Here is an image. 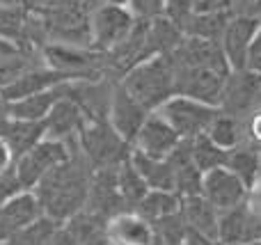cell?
<instances>
[{
	"mask_svg": "<svg viewBox=\"0 0 261 245\" xmlns=\"http://www.w3.org/2000/svg\"><path fill=\"white\" fill-rule=\"evenodd\" d=\"M225 168H229L248 188L254 186L261 177V149L250 142H239L236 147L227 149Z\"/></svg>",
	"mask_w": 261,
	"mask_h": 245,
	"instance_id": "obj_22",
	"label": "cell"
},
{
	"mask_svg": "<svg viewBox=\"0 0 261 245\" xmlns=\"http://www.w3.org/2000/svg\"><path fill=\"white\" fill-rule=\"evenodd\" d=\"M28 18H30V9L25 3L16 7H0V37L28 48Z\"/></svg>",
	"mask_w": 261,
	"mask_h": 245,
	"instance_id": "obj_28",
	"label": "cell"
},
{
	"mask_svg": "<svg viewBox=\"0 0 261 245\" xmlns=\"http://www.w3.org/2000/svg\"><path fill=\"white\" fill-rule=\"evenodd\" d=\"M174 69H176L174 94L188 96V99L220 108L222 87H225V78H227L225 73H218L213 69H202V67H179V64H174Z\"/></svg>",
	"mask_w": 261,
	"mask_h": 245,
	"instance_id": "obj_8",
	"label": "cell"
},
{
	"mask_svg": "<svg viewBox=\"0 0 261 245\" xmlns=\"http://www.w3.org/2000/svg\"><path fill=\"white\" fill-rule=\"evenodd\" d=\"M236 245H261V241H252V243H236Z\"/></svg>",
	"mask_w": 261,
	"mask_h": 245,
	"instance_id": "obj_45",
	"label": "cell"
},
{
	"mask_svg": "<svg viewBox=\"0 0 261 245\" xmlns=\"http://www.w3.org/2000/svg\"><path fill=\"white\" fill-rule=\"evenodd\" d=\"M62 223H58V220H53L50 215H41V218H37L35 223H30L28 227H23L21 232H16L14 236H9L7 241H3L5 245H46L50 236H53V232L60 227Z\"/></svg>",
	"mask_w": 261,
	"mask_h": 245,
	"instance_id": "obj_31",
	"label": "cell"
},
{
	"mask_svg": "<svg viewBox=\"0 0 261 245\" xmlns=\"http://www.w3.org/2000/svg\"><path fill=\"white\" fill-rule=\"evenodd\" d=\"M231 18V14H197L193 12V16L186 21L184 35L188 37H199V39H211L220 41L222 32H225L227 21Z\"/></svg>",
	"mask_w": 261,
	"mask_h": 245,
	"instance_id": "obj_29",
	"label": "cell"
},
{
	"mask_svg": "<svg viewBox=\"0 0 261 245\" xmlns=\"http://www.w3.org/2000/svg\"><path fill=\"white\" fill-rule=\"evenodd\" d=\"M53 0H25L28 7H46V5H50Z\"/></svg>",
	"mask_w": 261,
	"mask_h": 245,
	"instance_id": "obj_42",
	"label": "cell"
},
{
	"mask_svg": "<svg viewBox=\"0 0 261 245\" xmlns=\"http://www.w3.org/2000/svg\"><path fill=\"white\" fill-rule=\"evenodd\" d=\"M101 3H113V5H126L128 0H101Z\"/></svg>",
	"mask_w": 261,
	"mask_h": 245,
	"instance_id": "obj_44",
	"label": "cell"
},
{
	"mask_svg": "<svg viewBox=\"0 0 261 245\" xmlns=\"http://www.w3.org/2000/svg\"><path fill=\"white\" fill-rule=\"evenodd\" d=\"M259 25L261 23L250 14H231V18L227 21L220 46L231 69H245V55Z\"/></svg>",
	"mask_w": 261,
	"mask_h": 245,
	"instance_id": "obj_13",
	"label": "cell"
},
{
	"mask_svg": "<svg viewBox=\"0 0 261 245\" xmlns=\"http://www.w3.org/2000/svg\"><path fill=\"white\" fill-rule=\"evenodd\" d=\"M62 225L76 245H108V220L92 211L81 209Z\"/></svg>",
	"mask_w": 261,
	"mask_h": 245,
	"instance_id": "obj_20",
	"label": "cell"
},
{
	"mask_svg": "<svg viewBox=\"0 0 261 245\" xmlns=\"http://www.w3.org/2000/svg\"><path fill=\"white\" fill-rule=\"evenodd\" d=\"M158 113L167 119V124H170L184 140H190V138H195V135L206 133V128L211 126L213 117L220 113V108H218V105L202 103V101L188 99V96L174 94L172 99H167L165 103L158 108Z\"/></svg>",
	"mask_w": 261,
	"mask_h": 245,
	"instance_id": "obj_6",
	"label": "cell"
},
{
	"mask_svg": "<svg viewBox=\"0 0 261 245\" xmlns=\"http://www.w3.org/2000/svg\"><path fill=\"white\" fill-rule=\"evenodd\" d=\"M21 48H23V46H18V44H14V41L5 39V37H0V60L9 58V55H14V53H18Z\"/></svg>",
	"mask_w": 261,
	"mask_h": 245,
	"instance_id": "obj_40",
	"label": "cell"
},
{
	"mask_svg": "<svg viewBox=\"0 0 261 245\" xmlns=\"http://www.w3.org/2000/svg\"><path fill=\"white\" fill-rule=\"evenodd\" d=\"M108 245H110V243H108Z\"/></svg>",
	"mask_w": 261,
	"mask_h": 245,
	"instance_id": "obj_49",
	"label": "cell"
},
{
	"mask_svg": "<svg viewBox=\"0 0 261 245\" xmlns=\"http://www.w3.org/2000/svg\"><path fill=\"white\" fill-rule=\"evenodd\" d=\"M259 105H261V101H259Z\"/></svg>",
	"mask_w": 261,
	"mask_h": 245,
	"instance_id": "obj_48",
	"label": "cell"
},
{
	"mask_svg": "<svg viewBox=\"0 0 261 245\" xmlns=\"http://www.w3.org/2000/svg\"><path fill=\"white\" fill-rule=\"evenodd\" d=\"M184 37L186 35L181 32V28L174 25L167 16H156L147 21V39L153 55H170Z\"/></svg>",
	"mask_w": 261,
	"mask_h": 245,
	"instance_id": "obj_25",
	"label": "cell"
},
{
	"mask_svg": "<svg viewBox=\"0 0 261 245\" xmlns=\"http://www.w3.org/2000/svg\"><path fill=\"white\" fill-rule=\"evenodd\" d=\"M128 160L149 186V190H174V170L167 158H153L138 149H130Z\"/></svg>",
	"mask_w": 261,
	"mask_h": 245,
	"instance_id": "obj_19",
	"label": "cell"
},
{
	"mask_svg": "<svg viewBox=\"0 0 261 245\" xmlns=\"http://www.w3.org/2000/svg\"><path fill=\"white\" fill-rule=\"evenodd\" d=\"M190 156H193V163L199 172H208V170H216V168H225L227 163V149H222L220 145L211 140L206 133L202 135H195L190 138Z\"/></svg>",
	"mask_w": 261,
	"mask_h": 245,
	"instance_id": "obj_26",
	"label": "cell"
},
{
	"mask_svg": "<svg viewBox=\"0 0 261 245\" xmlns=\"http://www.w3.org/2000/svg\"><path fill=\"white\" fill-rule=\"evenodd\" d=\"M184 245H222L218 238L213 236H206V234H199V232H186V238H184Z\"/></svg>",
	"mask_w": 261,
	"mask_h": 245,
	"instance_id": "obj_38",
	"label": "cell"
},
{
	"mask_svg": "<svg viewBox=\"0 0 261 245\" xmlns=\"http://www.w3.org/2000/svg\"><path fill=\"white\" fill-rule=\"evenodd\" d=\"M199 195L208 200L218 209V213L229 211L243 204L248 197V186L231 172L229 168H216L202 174V190Z\"/></svg>",
	"mask_w": 261,
	"mask_h": 245,
	"instance_id": "obj_9",
	"label": "cell"
},
{
	"mask_svg": "<svg viewBox=\"0 0 261 245\" xmlns=\"http://www.w3.org/2000/svg\"><path fill=\"white\" fill-rule=\"evenodd\" d=\"M179 211L190 232H199V234L218 238V218H220V213H218V209L208 200H204L202 195L181 197Z\"/></svg>",
	"mask_w": 261,
	"mask_h": 245,
	"instance_id": "obj_18",
	"label": "cell"
},
{
	"mask_svg": "<svg viewBox=\"0 0 261 245\" xmlns=\"http://www.w3.org/2000/svg\"><path fill=\"white\" fill-rule=\"evenodd\" d=\"M76 147L78 142L67 145V142L50 140V138L39 140L35 147H30L25 154H21L14 160V177H16L18 186L23 190H32L50 170L58 168L60 163H64Z\"/></svg>",
	"mask_w": 261,
	"mask_h": 245,
	"instance_id": "obj_4",
	"label": "cell"
},
{
	"mask_svg": "<svg viewBox=\"0 0 261 245\" xmlns=\"http://www.w3.org/2000/svg\"><path fill=\"white\" fill-rule=\"evenodd\" d=\"M128 9L138 21H151L156 16H163L165 0H128Z\"/></svg>",
	"mask_w": 261,
	"mask_h": 245,
	"instance_id": "obj_33",
	"label": "cell"
},
{
	"mask_svg": "<svg viewBox=\"0 0 261 245\" xmlns=\"http://www.w3.org/2000/svg\"><path fill=\"white\" fill-rule=\"evenodd\" d=\"M181 140L184 138L167 124V119L158 110H153L142 122V126H140L138 135H135L130 147L147 156H153V158H167Z\"/></svg>",
	"mask_w": 261,
	"mask_h": 245,
	"instance_id": "obj_11",
	"label": "cell"
},
{
	"mask_svg": "<svg viewBox=\"0 0 261 245\" xmlns=\"http://www.w3.org/2000/svg\"><path fill=\"white\" fill-rule=\"evenodd\" d=\"M46 245H76V243H73V238L69 236V232L64 229V225H60L53 232V236L46 241Z\"/></svg>",
	"mask_w": 261,
	"mask_h": 245,
	"instance_id": "obj_39",
	"label": "cell"
},
{
	"mask_svg": "<svg viewBox=\"0 0 261 245\" xmlns=\"http://www.w3.org/2000/svg\"><path fill=\"white\" fill-rule=\"evenodd\" d=\"M174 76L172 55H151L124 73L119 83L144 110L153 113L174 96Z\"/></svg>",
	"mask_w": 261,
	"mask_h": 245,
	"instance_id": "obj_2",
	"label": "cell"
},
{
	"mask_svg": "<svg viewBox=\"0 0 261 245\" xmlns=\"http://www.w3.org/2000/svg\"><path fill=\"white\" fill-rule=\"evenodd\" d=\"M25 0H0V7H16V5H23Z\"/></svg>",
	"mask_w": 261,
	"mask_h": 245,
	"instance_id": "obj_43",
	"label": "cell"
},
{
	"mask_svg": "<svg viewBox=\"0 0 261 245\" xmlns=\"http://www.w3.org/2000/svg\"><path fill=\"white\" fill-rule=\"evenodd\" d=\"M234 3H239V0H234Z\"/></svg>",
	"mask_w": 261,
	"mask_h": 245,
	"instance_id": "obj_46",
	"label": "cell"
},
{
	"mask_svg": "<svg viewBox=\"0 0 261 245\" xmlns=\"http://www.w3.org/2000/svg\"><path fill=\"white\" fill-rule=\"evenodd\" d=\"M9 119H12V115H9V101L0 94V135H3V131L7 128Z\"/></svg>",
	"mask_w": 261,
	"mask_h": 245,
	"instance_id": "obj_41",
	"label": "cell"
},
{
	"mask_svg": "<svg viewBox=\"0 0 261 245\" xmlns=\"http://www.w3.org/2000/svg\"><path fill=\"white\" fill-rule=\"evenodd\" d=\"M78 149L92 170H103L128 160L133 147L115 131L108 119H87L78 135Z\"/></svg>",
	"mask_w": 261,
	"mask_h": 245,
	"instance_id": "obj_3",
	"label": "cell"
},
{
	"mask_svg": "<svg viewBox=\"0 0 261 245\" xmlns=\"http://www.w3.org/2000/svg\"><path fill=\"white\" fill-rule=\"evenodd\" d=\"M69 80L64 73L55 71V69L46 67H35L30 71H25L23 76H18L14 83H9L7 87L0 90V94L5 96L7 101H18V99H25L30 94H37V92H44V90H50V87L60 85V83Z\"/></svg>",
	"mask_w": 261,
	"mask_h": 245,
	"instance_id": "obj_17",
	"label": "cell"
},
{
	"mask_svg": "<svg viewBox=\"0 0 261 245\" xmlns=\"http://www.w3.org/2000/svg\"><path fill=\"white\" fill-rule=\"evenodd\" d=\"M245 69H250V71L261 76V25L257 28L252 41H250L248 55H245Z\"/></svg>",
	"mask_w": 261,
	"mask_h": 245,
	"instance_id": "obj_36",
	"label": "cell"
},
{
	"mask_svg": "<svg viewBox=\"0 0 261 245\" xmlns=\"http://www.w3.org/2000/svg\"><path fill=\"white\" fill-rule=\"evenodd\" d=\"M206 135L216 145H220L222 149H231L239 142H243V124H241V117H234V115H227L220 110L213 117L211 126L206 128Z\"/></svg>",
	"mask_w": 261,
	"mask_h": 245,
	"instance_id": "obj_30",
	"label": "cell"
},
{
	"mask_svg": "<svg viewBox=\"0 0 261 245\" xmlns=\"http://www.w3.org/2000/svg\"><path fill=\"white\" fill-rule=\"evenodd\" d=\"M261 101V76L250 69H231L222 87L220 110L234 117H245Z\"/></svg>",
	"mask_w": 261,
	"mask_h": 245,
	"instance_id": "obj_7",
	"label": "cell"
},
{
	"mask_svg": "<svg viewBox=\"0 0 261 245\" xmlns=\"http://www.w3.org/2000/svg\"><path fill=\"white\" fill-rule=\"evenodd\" d=\"M0 138L7 142V147L12 149L14 158H18V156L25 154L30 147H35L39 140H44L46 128H44V122H28V119H14L12 117Z\"/></svg>",
	"mask_w": 261,
	"mask_h": 245,
	"instance_id": "obj_23",
	"label": "cell"
},
{
	"mask_svg": "<svg viewBox=\"0 0 261 245\" xmlns=\"http://www.w3.org/2000/svg\"><path fill=\"white\" fill-rule=\"evenodd\" d=\"M172 60L179 67H202V69H213L218 73H229L231 67L227 62L225 53H222L220 41L211 39H199V37H188L181 39V44L172 50Z\"/></svg>",
	"mask_w": 261,
	"mask_h": 245,
	"instance_id": "obj_10",
	"label": "cell"
},
{
	"mask_svg": "<svg viewBox=\"0 0 261 245\" xmlns=\"http://www.w3.org/2000/svg\"><path fill=\"white\" fill-rule=\"evenodd\" d=\"M135 25V16L128 7L113 3H101L90 14V46L99 53H108L110 48L124 41Z\"/></svg>",
	"mask_w": 261,
	"mask_h": 245,
	"instance_id": "obj_5",
	"label": "cell"
},
{
	"mask_svg": "<svg viewBox=\"0 0 261 245\" xmlns=\"http://www.w3.org/2000/svg\"><path fill=\"white\" fill-rule=\"evenodd\" d=\"M90 163L81 149H73L64 163L53 168L32 190H35L37 200L41 202V209L46 215H50L58 223H64L71 215L85 206L87 193H90V181H92Z\"/></svg>",
	"mask_w": 261,
	"mask_h": 245,
	"instance_id": "obj_1",
	"label": "cell"
},
{
	"mask_svg": "<svg viewBox=\"0 0 261 245\" xmlns=\"http://www.w3.org/2000/svg\"><path fill=\"white\" fill-rule=\"evenodd\" d=\"M179 245H184V243H179Z\"/></svg>",
	"mask_w": 261,
	"mask_h": 245,
	"instance_id": "obj_47",
	"label": "cell"
},
{
	"mask_svg": "<svg viewBox=\"0 0 261 245\" xmlns=\"http://www.w3.org/2000/svg\"><path fill=\"white\" fill-rule=\"evenodd\" d=\"M149 110H144L133 96L122 87V83H117L113 90V99H110L108 108V122L113 124V128L128 142L133 145L135 135H138L142 122L147 119Z\"/></svg>",
	"mask_w": 261,
	"mask_h": 245,
	"instance_id": "obj_14",
	"label": "cell"
},
{
	"mask_svg": "<svg viewBox=\"0 0 261 245\" xmlns=\"http://www.w3.org/2000/svg\"><path fill=\"white\" fill-rule=\"evenodd\" d=\"M181 209V197L174 190H147V195L138 202L135 213H140L149 223H158V220L167 218V215L176 213Z\"/></svg>",
	"mask_w": 261,
	"mask_h": 245,
	"instance_id": "obj_24",
	"label": "cell"
},
{
	"mask_svg": "<svg viewBox=\"0 0 261 245\" xmlns=\"http://www.w3.org/2000/svg\"><path fill=\"white\" fill-rule=\"evenodd\" d=\"M115 181H117L119 197H122L124 206H126L128 211H133L135 206H138V202L142 200L149 190V186L142 181V177H140L138 170L130 165V160H124L122 165H117V177H115Z\"/></svg>",
	"mask_w": 261,
	"mask_h": 245,
	"instance_id": "obj_27",
	"label": "cell"
},
{
	"mask_svg": "<svg viewBox=\"0 0 261 245\" xmlns=\"http://www.w3.org/2000/svg\"><path fill=\"white\" fill-rule=\"evenodd\" d=\"M44 215L41 202L37 200L35 190H16L0 204V241H7L23 227L35 223Z\"/></svg>",
	"mask_w": 261,
	"mask_h": 245,
	"instance_id": "obj_12",
	"label": "cell"
},
{
	"mask_svg": "<svg viewBox=\"0 0 261 245\" xmlns=\"http://www.w3.org/2000/svg\"><path fill=\"white\" fill-rule=\"evenodd\" d=\"M67 83V80H64ZM64 83L50 87V90L37 92V94H30L25 99L18 101H9V115L14 119H28V122H44L46 115L50 113L55 103L64 96Z\"/></svg>",
	"mask_w": 261,
	"mask_h": 245,
	"instance_id": "obj_21",
	"label": "cell"
},
{
	"mask_svg": "<svg viewBox=\"0 0 261 245\" xmlns=\"http://www.w3.org/2000/svg\"><path fill=\"white\" fill-rule=\"evenodd\" d=\"M197 14H234V0H193Z\"/></svg>",
	"mask_w": 261,
	"mask_h": 245,
	"instance_id": "obj_35",
	"label": "cell"
},
{
	"mask_svg": "<svg viewBox=\"0 0 261 245\" xmlns=\"http://www.w3.org/2000/svg\"><path fill=\"white\" fill-rule=\"evenodd\" d=\"M14 154H12V149L7 147V142L0 138V177L3 174H7V172H12L14 170Z\"/></svg>",
	"mask_w": 261,
	"mask_h": 245,
	"instance_id": "obj_37",
	"label": "cell"
},
{
	"mask_svg": "<svg viewBox=\"0 0 261 245\" xmlns=\"http://www.w3.org/2000/svg\"><path fill=\"white\" fill-rule=\"evenodd\" d=\"M241 124H243V142H250L261 149V105L241 117Z\"/></svg>",
	"mask_w": 261,
	"mask_h": 245,
	"instance_id": "obj_34",
	"label": "cell"
},
{
	"mask_svg": "<svg viewBox=\"0 0 261 245\" xmlns=\"http://www.w3.org/2000/svg\"><path fill=\"white\" fill-rule=\"evenodd\" d=\"M163 16H167L174 25L181 28V32H184L186 21L193 16V0H165Z\"/></svg>",
	"mask_w": 261,
	"mask_h": 245,
	"instance_id": "obj_32",
	"label": "cell"
},
{
	"mask_svg": "<svg viewBox=\"0 0 261 245\" xmlns=\"http://www.w3.org/2000/svg\"><path fill=\"white\" fill-rule=\"evenodd\" d=\"M110 245H158L156 229L135 211H119L108 220Z\"/></svg>",
	"mask_w": 261,
	"mask_h": 245,
	"instance_id": "obj_16",
	"label": "cell"
},
{
	"mask_svg": "<svg viewBox=\"0 0 261 245\" xmlns=\"http://www.w3.org/2000/svg\"><path fill=\"white\" fill-rule=\"evenodd\" d=\"M85 122H87V115L81 110V105L76 101H71L69 96H62L44 119L46 138L67 142V145L78 142V135H81Z\"/></svg>",
	"mask_w": 261,
	"mask_h": 245,
	"instance_id": "obj_15",
	"label": "cell"
}]
</instances>
